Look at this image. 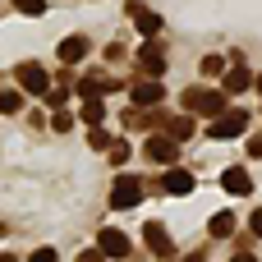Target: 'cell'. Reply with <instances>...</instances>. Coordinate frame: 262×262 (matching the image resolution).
Masks as SVG:
<instances>
[{"mask_svg": "<svg viewBox=\"0 0 262 262\" xmlns=\"http://www.w3.org/2000/svg\"><path fill=\"white\" fill-rule=\"evenodd\" d=\"M244 129H249V115H244V111H230V106H226L221 115H212V129H207V134H212V138H239Z\"/></svg>", "mask_w": 262, "mask_h": 262, "instance_id": "4", "label": "cell"}, {"mask_svg": "<svg viewBox=\"0 0 262 262\" xmlns=\"http://www.w3.org/2000/svg\"><path fill=\"white\" fill-rule=\"evenodd\" d=\"M143 157H147V161H157V166H175V157H180V143H175L170 134H166V138H147Z\"/></svg>", "mask_w": 262, "mask_h": 262, "instance_id": "5", "label": "cell"}, {"mask_svg": "<svg viewBox=\"0 0 262 262\" xmlns=\"http://www.w3.org/2000/svg\"><path fill=\"white\" fill-rule=\"evenodd\" d=\"M166 134L180 143V138H189V134H193V120H166Z\"/></svg>", "mask_w": 262, "mask_h": 262, "instance_id": "23", "label": "cell"}, {"mask_svg": "<svg viewBox=\"0 0 262 262\" xmlns=\"http://www.w3.org/2000/svg\"><path fill=\"white\" fill-rule=\"evenodd\" d=\"M207 230H212L216 239H226V235H235V216H230V212H216V216L207 221Z\"/></svg>", "mask_w": 262, "mask_h": 262, "instance_id": "18", "label": "cell"}, {"mask_svg": "<svg viewBox=\"0 0 262 262\" xmlns=\"http://www.w3.org/2000/svg\"><path fill=\"white\" fill-rule=\"evenodd\" d=\"M88 147H92V152H106V147H111V134H106L101 124H92V129H88Z\"/></svg>", "mask_w": 262, "mask_h": 262, "instance_id": "20", "label": "cell"}, {"mask_svg": "<svg viewBox=\"0 0 262 262\" xmlns=\"http://www.w3.org/2000/svg\"><path fill=\"white\" fill-rule=\"evenodd\" d=\"M32 262H60V253H55V249H37V253H32Z\"/></svg>", "mask_w": 262, "mask_h": 262, "instance_id": "26", "label": "cell"}, {"mask_svg": "<svg viewBox=\"0 0 262 262\" xmlns=\"http://www.w3.org/2000/svg\"><path fill=\"white\" fill-rule=\"evenodd\" d=\"M161 189H166L170 198H184V193H193V175H189V170H180V166H166Z\"/></svg>", "mask_w": 262, "mask_h": 262, "instance_id": "6", "label": "cell"}, {"mask_svg": "<svg viewBox=\"0 0 262 262\" xmlns=\"http://www.w3.org/2000/svg\"><path fill=\"white\" fill-rule=\"evenodd\" d=\"M184 111H193V115H221L226 111V88H189L184 92Z\"/></svg>", "mask_w": 262, "mask_h": 262, "instance_id": "1", "label": "cell"}, {"mask_svg": "<svg viewBox=\"0 0 262 262\" xmlns=\"http://www.w3.org/2000/svg\"><path fill=\"white\" fill-rule=\"evenodd\" d=\"M14 9H18L23 18H41V14H46V0H14Z\"/></svg>", "mask_w": 262, "mask_h": 262, "instance_id": "22", "label": "cell"}, {"mask_svg": "<svg viewBox=\"0 0 262 262\" xmlns=\"http://www.w3.org/2000/svg\"><path fill=\"white\" fill-rule=\"evenodd\" d=\"M14 83H18V88H23L28 97H41V92L51 88V78H46V69H41L37 60H23V64L14 69Z\"/></svg>", "mask_w": 262, "mask_h": 262, "instance_id": "2", "label": "cell"}, {"mask_svg": "<svg viewBox=\"0 0 262 262\" xmlns=\"http://www.w3.org/2000/svg\"><path fill=\"white\" fill-rule=\"evenodd\" d=\"M106 157H111V166H124V161H129V143H124V138H111Z\"/></svg>", "mask_w": 262, "mask_h": 262, "instance_id": "21", "label": "cell"}, {"mask_svg": "<svg viewBox=\"0 0 262 262\" xmlns=\"http://www.w3.org/2000/svg\"><path fill=\"white\" fill-rule=\"evenodd\" d=\"M249 157H262V134H258V138H249Z\"/></svg>", "mask_w": 262, "mask_h": 262, "instance_id": "29", "label": "cell"}, {"mask_svg": "<svg viewBox=\"0 0 262 262\" xmlns=\"http://www.w3.org/2000/svg\"><path fill=\"white\" fill-rule=\"evenodd\" d=\"M203 74H207V78H221V74H226V60H221V55H203Z\"/></svg>", "mask_w": 262, "mask_h": 262, "instance_id": "24", "label": "cell"}, {"mask_svg": "<svg viewBox=\"0 0 262 262\" xmlns=\"http://www.w3.org/2000/svg\"><path fill=\"white\" fill-rule=\"evenodd\" d=\"M129 9H134V28H138L143 37H157V32H161V14H152L147 5H129Z\"/></svg>", "mask_w": 262, "mask_h": 262, "instance_id": "11", "label": "cell"}, {"mask_svg": "<svg viewBox=\"0 0 262 262\" xmlns=\"http://www.w3.org/2000/svg\"><path fill=\"white\" fill-rule=\"evenodd\" d=\"M138 64H143V69H147L152 78H161V74H166V55H161V51H157L152 41H147V46L138 51Z\"/></svg>", "mask_w": 262, "mask_h": 262, "instance_id": "13", "label": "cell"}, {"mask_svg": "<svg viewBox=\"0 0 262 262\" xmlns=\"http://www.w3.org/2000/svg\"><path fill=\"white\" fill-rule=\"evenodd\" d=\"M78 120H83L88 129H92V124H101V120H106V106H101V97H88V101H83V111H78Z\"/></svg>", "mask_w": 262, "mask_h": 262, "instance_id": "15", "label": "cell"}, {"mask_svg": "<svg viewBox=\"0 0 262 262\" xmlns=\"http://www.w3.org/2000/svg\"><path fill=\"white\" fill-rule=\"evenodd\" d=\"M161 97H166V88H161L157 78H138V83H134V106H157Z\"/></svg>", "mask_w": 262, "mask_h": 262, "instance_id": "9", "label": "cell"}, {"mask_svg": "<svg viewBox=\"0 0 262 262\" xmlns=\"http://www.w3.org/2000/svg\"><path fill=\"white\" fill-rule=\"evenodd\" d=\"M249 230H253V235L262 239V212H253V216H249Z\"/></svg>", "mask_w": 262, "mask_h": 262, "instance_id": "28", "label": "cell"}, {"mask_svg": "<svg viewBox=\"0 0 262 262\" xmlns=\"http://www.w3.org/2000/svg\"><path fill=\"white\" fill-rule=\"evenodd\" d=\"M253 88H258V92H262V74H258V78H253Z\"/></svg>", "mask_w": 262, "mask_h": 262, "instance_id": "31", "label": "cell"}, {"mask_svg": "<svg viewBox=\"0 0 262 262\" xmlns=\"http://www.w3.org/2000/svg\"><path fill=\"white\" fill-rule=\"evenodd\" d=\"M41 97H46V106H64V101H69V83H64V78H55Z\"/></svg>", "mask_w": 262, "mask_h": 262, "instance_id": "19", "label": "cell"}, {"mask_svg": "<svg viewBox=\"0 0 262 262\" xmlns=\"http://www.w3.org/2000/svg\"><path fill=\"white\" fill-rule=\"evenodd\" d=\"M0 262H14V258H9V253H0Z\"/></svg>", "mask_w": 262, "mask_h": 262, "instance_id": "32", "label": "cell"}, {"mask_svg": "<svg viewBox=\"0 0 262 262\" xmlns=\"http://www.w3.org/2000/svg\"><path fill=\"white\" fill-rule=\"evenodd\" d=\"M221 88L226 92H244V88H253V74L249 69H230V74H221Z\"/></svg>", "mask_w": 262, "mask_h": 262, "instance_id": "14", "label": "cell"}, {"mask_svg": "<svg viewBox=\"0 0 262 262\" xmlns=\"http://www.w3.org/2000/svg\"><path fill=\"white\" fill-rule=\"evenodd\" d=\"M221 189L226 193H253V180L244 166H230V170H221Z\"/></svg>", "mask_w": 262, "mask_h": 262, "instance_id": "10", "label": "cell"}, {"mask_svg": "<svg viewBox=\"0 0 262 262\" xmlns=\"http://www.w3.org/2000/svg\"><path fill=\"white\" fill-rule=\"evenodd\" d=\"M235 262H258V258L253 253H235Z\"/></svg>", "mask_w": 262, "mask_h": 262, "instance_id": "30", "label": "cell"}, {"mask_svg": "<svg viewBox=\"0 0 262 262\" xmlns=\"http://www.w3.org/2000/svg\"><path fill=\"white\" fill-rule=\"evenodd\" d=\"M51 129H55V134H69V129H74V115L55 106V115H51Z\"/></svg>", "mask_w": 262, "mask_h": 262, "instance_id": "25", "label": "cell"}, {"mask_svg": "<svg viewBox=\"0 0 262 262\" xmlns=\"http://www.w3.org/2000/svg\"><path fill=\"white\" fill-rule=\"evenodd\" d=\"M83 55H88V37H78V32H74V37H64V41H60V60H64V64H78Z\"/></svg>", "mask_w": 262, "mask_h": 262, "instance_id": "12", "label": "cell"}, {"mask_svg": "<svg viewBox=\"0 0 262 262\" xmlns=\"http://www.w3.org/2000/svg\"><path fill=\"white\" fill-rule=\"evenodd\" d=\"M138 198H143V180H134V175H120V180L111 184V207H115V212H129V207H138Z\"/></svg>", "mask_w": 262, "mask_h": 262, "instance_id": "3", "label": "cell"}, {"mask_svg": "<svg viewBox=\"0 0 262 262\" xmlns=\"http://www.w3.org/2000/svg\"><path fill=\"white\" fill-rule=\"evenodd\" d=\"M78 262H106V253L101 249H88V253H78Z\"/></svg>", "mask_w": 262, "mask_h": 262, "instance_id": "27", "label": "cell"}, {"mask_svg": "<svg viewBox=\"0 0 262 262\" xmlns=\"http://www.w3.org/2000/svg\"><path fill=\"white\" fill-rule=\"evenodd\" d=\"M184 262H203V258H198V253H193V258H184Z\"/></svg>", "mask_w": 262, "mask_h": 262, "instance_id": "33", "label": "cell"}, {"mask_svg": "<svg viewBox=\"0 0 262 262\" xmlns=\"http://www.w3.org/2000/svg\"><path fill=\"white\" fill-rule=\"evenodd\" d=\"M23 111V88H0V115H18Z\"/></svg>", "mask_w": 262, "mask_h": 262, "instance_id": "16", "label": "cell"}, {"mask_svg": "<svg viewBox=\"0 0 262 262\" xmlns=\"http://www.w3.org/2000/svg\"><path fill=\"white\" fill-rule=\"evenodd\" d=\"M97 249H101L106 258H129V239H124L120 230H111V226L97 235Z\"/></svg>", "mask_w": 262, "mask_h": 262, "instance_id": "8", "label": "cell"}, {"mask_svg": "<svg viewBox=\"0 0 262 262\" xmlns=\"http://www.w3.org/2000/svg\"><path fill=\"white\" fill-rule=\"evenodd\" d=\"M143 244H147V249H152L157 258H170V253H175V244H170V235H166V226H157V221H152V226L143 230Z\"/></svg>", "mask_w": 262, "mask_h": 262, "instance_id": "7", "label": "cell"}, {"mask_svg": "<svg viewBox=\"0 0 262 262\" xmlns=\"http://www.w3.org/2000/svg\"><path fill=\"white\" fill-rule=\"evenodd\" d=\"M111 88H115V83H106V78H101V74H88V78H83V83H78V92H83V97H106V92H111Z\"/></svg>", "mask_w": 262, "mask_h": 262, "instance_id": "17", "label": "cell"}]
</instances>
